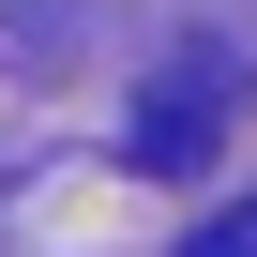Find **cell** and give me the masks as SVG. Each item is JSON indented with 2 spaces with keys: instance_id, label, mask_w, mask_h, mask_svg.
<instances>
[{
  "instance_id": "obj_2",
  "label": "cell",
  "mask_w": 257,
  "mask_h": 257,
  "mask_svg": "<svg viewBox=\"0 0 257 257\" xmlns=\"http://www.w3.org/2000/svg\"><path fill=\"white\" fill-rule=\"evenodd\" d=\"M182 257H257V197H242V212H197V227H182Z\"/></svg>"
},
{
  "instance_id": "obj_1",
  "label": "cell",
  "mask_w": 257,
  "mask_h": 257,
  "mask_svg": "<svg viewBox=\"0 0 257 257\" xmlns=\"http://www.w3.org/2000/svg\"><path fill=\"white\" fill-rule=\"evenodd\" d=\"M212 106H227V61L167 46V76L121 106V167H212Z\"/></svg>"
}]
</instances>
